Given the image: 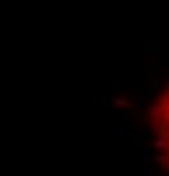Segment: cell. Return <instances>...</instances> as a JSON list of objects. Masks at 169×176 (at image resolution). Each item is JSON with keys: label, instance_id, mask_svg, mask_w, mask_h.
<instances>
[{"label": "cell", "instance_id": "5", "mask_svg": "<svg viewBox=\"0 0 169 176\" xmlns=\"http://www.w3.org/2000/svg\"><path fill=\"white\" fill-rule=\"evenodd\" d=\"M132 85V81H117V86H120V88H129Z\"/></svg>", "mask_w": 169, "mask_h": 176}, {"label": "cell", "instance_id": "2", "mask_svg": "<svg viewBox=\"0 0 169 176\" xmlns=\"http://www.w3.org/2000/svg\"><path fill=\"white\" fill-rule=\"evenodd\" d=\"M146 100H147V97H146V95H142V97L135 98L134 102L130 103V107L132 108H142V107H146Z\"/></svg>", "mask_w": 169, "mask_h": 176}, {"label": "cell", "instance_id": "1", "mask_svg": "<svg viewBox=\"0 0 169 176\" xmlns=\"http://www.w3.org/2000/svg\"><path fill=\"white\" fill-rule=\"evenodd\" d=\"M117 132H118V136L120 137H125V136H130V131H129V127H127V124L123 122V120H120L117 125Z\"/></svg>", "mask_w": 169, "mask_h": 176}, {"label": "cell", "instance_id": "3", "mask_svg": "<svg viewBox=\"0 0 169 176\" xmlns=\"http://www.w3.org/2000/svg\"><path fill=\"white\" fill-rule=\"evenodd\" d=\"M112 107H118V105H130L127 100H123V98H118V97H112Z\"/></svg>", "mask_w": 169, "mask_h": 176}, {"label": "cell", "instance_id": "6", "mask_svg": "<svg viewBox=\"0 0 169 176\" xmlns=\"http://www.w3.org/2000/svg\"><path fill=\"white\" fill-rule=\"evenodd\" d=\"M164 146H166V141L164 139H159L157 142H156V148H164Z\"/></svg>", "mask_w": 169, "mask_h": 176}, {"label": "cell", "instance_id": "4", "mask_svg": "<svg viewBox=\"0 0 169 176\" xmlns=\"http://www.w3.org/2000/svg\"><path fill=\"white\" fill-rule=\"evenodd\" d=\"M142 142H144V139H141V137H134V148H142Z\"/></svg>", "mask_w": 169, "mask_h": 176}]
</instances>
